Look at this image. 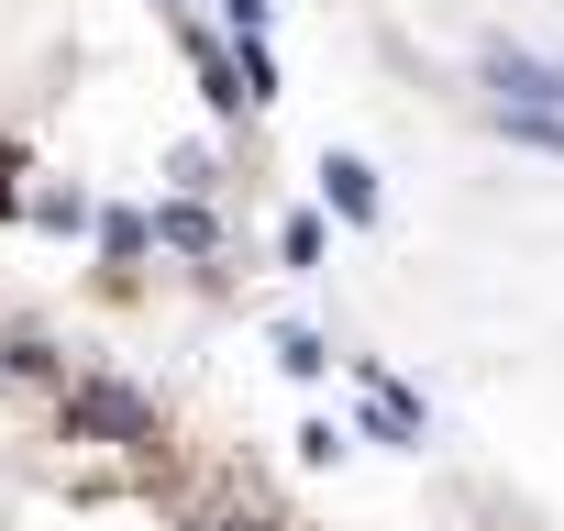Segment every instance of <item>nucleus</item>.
I'll return each instance as SVG.
<instances>
[{
  "mask_svg": "<svg viewBox=\"0 0 564 531\" xmlns=\"http://www.w3.org/2000/svg\"><path fill=\"white\" fill-rule=\"evenodd\" d=\"M265 12H276V0H221V23H232V45H243V34H265Z\"/></svg>",
  "mask_w": 564,
  "mask_h": 531,
  "instance_id": "nucleus-15",
  "label": "nucleus"
},
{
  "mask_svg": "<svg viewBox=\"0 0 564 531\" xmlns=\"http://www.w3.org/2000/svg\"><path fill=\"white\" fill-rule=\"evenodd\" d=\"M166 12H177V23H188V0H166Z\"/></svg>",
  "mask_w": 564,
  "mask_h": 531,
  "instance_id": "nucleus-16",
  "label": "nucleus"
},
{
  "mask_svg": "<svg viewBox=\"0 0 564 531\" xmlns=\"http://www.w3.org/2000/svg\"><path fill=\"white\" fill-rule=\"evenodd\" d=\"M188 531H289V520H265V509H199Z\"/></svg>",
  "mask_w": 564,
  "mask_h": 531,
  "instance_id": "nucleus-14",
  "label": "nucleus"
},
{
  "mask_svg": "<svg viewBox=\"0 0 564 531\" xmlns=\"http://www.w3.org/2000/svg\"><path fill=\"white\" fill-rule=\"evenodd\" d=\"M155 254H177V266H199V278H221V254H232V232H221V210L210 199H155Z\"/></svg>",
  "mask_w": 564,
  "mask_h": 531,
  "instance_id": "nucleus-2",
  "label": "nucleus"
},
{
  "mask_svg": "<svg viewBox=\"0 0 564 531\" xmlns=\"http://www.w3.org/2000/svg\"><path fill=\"white\" fill-rule=\"evenodd\" d=\"M166 177H177L188 199H210V188H221V155H210V144H177V155H166Z\"/></svg>",
  "mask_w": 564,
  "mask_h": 531,
  "instance_id": "nucleus-13",
  "label": "nucleus"
},
{
  "mask_svg": "<svg viewBox=\"0 0 564 531\" xmlns=\"http://www.w3.org/2000/svg\"><path fill=\"white\" fill-rule=\"evenodd\" d=\"M56 432H67V443H100V454H166V410H155L133 377H111V366H67Z\"/></svg>",
  "mask_w": 564,
  "mask_h": 531,
  "instance_id": "nucleus-1",
  "label": "nucleus"
},
{
  "mask_svg": "<svg viewBox=\"0 0 564 531\" xmlns=\"http://www.w3.org/2000/svg\"><path fill=\"white\" fill-rule=\"evenodd\" d=\"M322 243H333V221H322V210H289V221H276V266H289V278H311Z\"/></svg>",
  "mask_w": 564,
  "mask_h": 531,
  "instance_id": "nucleus-10",
  "label": "nucleus"
},
{
  "mask_svg": "<svg viewBox=\"0 0 564 531\" xmlns=\"http://www.w3.org/2000/svg\"><path fill=\"white\" fill-rule=\"evenodd\" d=\"M322 210L333 221H377V166L366 155H322Z\"/></svg>",
  "mask_w": 564,
  "mask_h": 531,
  "instance_id": "nucleus-8",
  "label": "nucleus"
},
{
  "mask_svg": "<svg viewBox=\"0 0 564 531\" xmlns=\"http://www.w3.org/2000/svg\"><path fill=\"white\" fill-rule=\"evenodd\" d=\"M276 366H289V377H322V366H333V344H322L311 322H276Z\"/></svg>",
  "mask_w": 564,
  "mask_h": 531,
  "instance_id": "nucleus-11",
  "label": "nucleus"
},
{
  "mask_svg": "<svg viewBox=\"0 0 564 531\" xmlns=\"http://www.w3.org/2000/svg\"><path fill=\"white\" fill-rule=\"evenodd\" d=\"M177 45H188V67H199V100H210L221 122H243L254 100H243V67H232V45H221L210 23H177Z\"/></svg>",
  "mask_w": 564,
  "mask_h": 531,
  "instance_id": "nucleus-5",
  "label": "nucleus"
},
{
  "mask_svg": "<svg viewBox=\"0 0 564 531\" xmlns=\"http://www.w3.org/2000/svg\"><path fill=\"white\" fill-rule=\"evenodd\" d=\"M89 243H100V278L122 289L133 266H155V210H133V199H100V210H89Z\"/></svg>",
  "mask_w": 564,
  "mask_h": 531,
  "instance_id": "nucleus-4",
  "label": "nucleus"
},
{
  "mask_svg": "<svg viewBox=\"0 0 564 531\" xmlns=\"http://www.w3.org/2000/svg\"><path fill=\"white\" fill-rule=\"evenodd\" d=\"M89 210H100V199H89V188H67V177H45V188L23 199V221H34V232H89Z\"/></svg>",
  "mask_w": 564,
  "mask_h": 531,
  "instance_id": "nucleus-9",
  "label": "nucleus"
},
{
  "mask_svg": "<svg viewBox=\"0 0 564 531\" xmlns=\"http://www.w3.org/2000/svg\"><path fill=\"white\" fill-rule=\"evenodd\" d=\"M0 377H12V388H67V355H56V333H34V322H12V333H0Z\"/></svg>",
  "mask_w": 564,
  "mask_h": 531,
  "instance_id": "nucleus-6",
  "label": "nucleus"
},
{
  "mask_svg": "<svg viewBox=\"0 0 564 531\" xmlns=\"http://www.w3.org/2000/svg\"><path fill=\"white\" fill-rule=\"evenodd\" d=\"M498 133L531 144V155H564V111H498Z\"/></svg>",
  "mask_w": 564,
  "mask_h": 531,
  "instance_id": "nucleus-12",
  "label": "nucleus"
},
{
  "mask_svg": "<svg viewBox=\"0 0 564 531\" xmlns=\"http://www.w3.org/2000/svg\"><path fill=\"white\" fill-rule=\"evenodd\" d=\"M476 78H487V100H498V111H564V67H553V56H531V45H487V67H476Z\"/></svg>",
  "mask_w": 564,
  "mask_h": 531,
  "instance_id": "nucleus-3",
  "label": "nucleus"
},
{
  "mask_svg": "<svg viewBox=\"0 0 564 531\" xmlns=\"http://www.w3.org/2000/svg\"><path fill=\"white\" fill-rule=\"evenodd\" d=\"M366 432H377V443H399V454H421V432H432V421H421V399H410L399 377H377V366H366Z\"/></svg>",
  "mask_w": 564,
  "mask_h": 531,
  "instance_id": "nucleus-7",
  "label": "nucleus"
}]
</instances>
